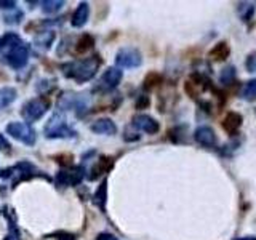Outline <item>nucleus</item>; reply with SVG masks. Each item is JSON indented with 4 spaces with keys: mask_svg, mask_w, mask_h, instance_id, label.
Returning <instances> with one entry per match:
<instances>
[{
    "mask_svg": "<svg viewBox=\"0 0 256 240\" xmlns=\"http://www.w3.org/2000/svg\"><path fill=\"white\" fill-rule=\"evenodd\" d=\"M0 52H2L4 61L10 68L18 70L26 68L29 61V45L16 32H6L0 37Z\"/></svg>",
    "mask_w": 256,
    "mask_h": 240,
    "instance_id": "f257e3e1",
    "label": "nucleus"
},
{
    "mask_svg": "<svg viewBox=\"0 0 256 240\" xmlns=\"http://www.w3.org/2000/svg\"><path fill=\"white\" fill-rule=\"evenodd\" d=\"M101 66V60L98 54L92 56V58H84V60H76L62 64V74L68 78L76 80L77 84H85L88 80H92L96 72H98Z\"/></svg>",
    "mask_w": 256,
    "mask_h": 240,
    "instance_id": "f03ea898",
    "label": "nucleus"
},
{
    "mask_svg": "<svg viewBox=\"0 0 256 240\" xmlns=\"http://www.w3.org/2000/svg\"><path fill=\"white\" fill-rule=\"evenodd\" d=\"M92 108V96L88 92H64L58 98V112L74 110L77 116L86 114V110Z\"/></svg>",
    "mask_w": 256,
    "mask_h": 240,
    "instance_id": "7ed1b4c3",
    "label": "nucleus"
},
{
    "mask_svg": "<svg viewBox=\"0 0 256 240\" xmlns=\"http://www.w3.org/2000/svg\"><path fill=\"white\" fill-rule=\"evenodd\" d=\"M45 138L48 140H72L77 136V132L69 125L66 116L62 112H54L48 118V122L44 128Z\"/></svg>",
    "mask_w": 256,
    "mask_h": 240,
    "instance_id": "20e7f679",
    "label": "nucleus"
},
{
    "mask_svg": "<svg viewBox=\"0 0 256 240\" xmlns=\"http://www.w3.org/2000/svg\"><path fill=\"white\" fill-rule=\"evenodd\" d=\"M50 106H52V102L48 98H44V96L32 98L24 102V106L21 109V116L26 120V124L37 122V120H40L48 110H50Z\"/></svg>",
    "mask_w": 256,
    "mask_h": 240,
    "instance_id": "39448f33",
    "label": "nucleus"
},
{
    "mask_svg": "<svg viewBox=\"0 0 256 240\" xmlns=\"http://www.w3.org/2000/svg\"><path fill=\"white\" fill-rule=\"evenodd\" d=\"M5 132L13 140L26 144V146H34L37 141V133L34 130V126L26 122H10L5 126Z\"/></svg>",
    "mask_w": 256,
    "mask_h": 240,
    "instance_id": "423d86ee",
    "label": "nucleus"
},
{
    "mask_svg": "<svg viewBox=\"0 0 256 240\" xmlns=\"http://www.w3.org/2000/svg\"><path fill=\"white\" fill-rule=\"evenodd\" d=\"M142 64V54L134 46H124L116 54V68L118 69H136Z\"/></svg>",
    "mask_w": 256,
    "mask_h": 240,
    "instance_id": "0eeeda50",
    "label": "nucleus"
},
{
    "mask_svg": "<svg viewBox=\"0 0 256 240\" xmlns=\"http://www.w3.org/2000/svg\"><path fill=\"white\" fill-rule=\"evenodd\" d=\"M122 78H124L122 69H118L116 66L108 68L101 74L98 84H96V90L101 92V93H109L112 90H116V88L118 86V84L122 82Z\"/></svg>",
    "mask_w": 256,
    "mask_h": 240,
    "instance_id": "6e6552de",
    "label": "nucleus"
},
{
    "mask_svg": "<svg viewBox=\"0 0 256 240\" xmlns=\"http://www.w3.org/2000/svg\"><path fill=\"white\" fill-rule=\"evenodd\" d=\"M132 126L134 130H140V132H144L148 134H156L158 133L160 130V124L154 117H150L148 114H138L132 122Z\"/></svg>",
    "mask_w": 256,
    "mask_h": 240,
    "instance_id": "1a4fd4ad",
    "label": "nucleus"
},
{
    "mask_svg": "<svg viewBox=\"0 0 256 240\" xmlns=\"http://www.w3.org/2000/svg\"><path fill=\"white\" fill-rule=\"evenodd\" d=\"M90 130L94 134H104V136H112L117 133V125L112 118L109 117H102L94 120V122L90 125Z\"/></svg>",
    "mask_w": 256,
    "mask_h": 240,
    "instance_id": "9d476101",
    "label": "nucleus"
},
{
    "mask_svg": "<svg viewBox=\"0 0 256 240\" xmlns=\"http://www.w3.org/2000/svg\"><path fill=\"white\" fill-rule=\"evenodd\" d=\"M88 18H90V5H88V2H80L78 6L76 8V12L72 13V18H70L72 28H76V29L84 28L88 22Z\"/></svg>",
    "mask_w": 256,
    "mask_h": 240,
    "instance_id": "9b49d317",
    "label": "nucleus"
},
{
    "mask_svg": "<svg viewBox=\"0 0 256 240\" xmlns=\"http://www.w3.org/2000/svg\"><path fill=\"white\" fill-rule=\"evenodd\" d=\"M194 140L200 144V146L212 148V146H214V142H216V134L213 132V128L202 125L194 132Z\"/></svg>",
    "mask_w": 256,
    "mask_h": 240,
    "instance_id": "f8f14e48",
    "label": "nucleus"
},
{
    "mask_svg": "<svg viewBox=\"0 0 256 240\" xmlns=\"http://www.w3.org/2000/svg\"><path fill=\"white\" fill-rule=\"evenodd\" d=\"M93 202L102 213H106V202H108V180L106 178L100 182L98 189H96V192H94Z\"/></svg>",
    "mask_w": 256,
    "mask_h": 240,
    "instance_id": "ddd939ff",
    "label": "nucleus"
},
{
    "mask_svg": "<svg viewBox=\"0 0 256 240\" xmlns=\"http://www.w3.org/2000/svg\"><path fill=\"white\" fill-rule=\"evenodd\" d=\"M18 98V92L14 86H2L0 88V110L12 106Z\"/></svg>",
    "mask_w": 256,
    "mask_h": 240,
    "instance_id": "4468645a",
    "label": "nucleus"
},
{
    "mask_svg": "<svg viewBox=\"0 0 256 240\" xmlns=\"http://www.w3.org/2000/svg\"><path fill=\"white\" fill-rule=\"evenodd\" d=\"M110 168H112V158H109V157H106V156H101L100 160H98V164H96V165L92 168V173H93V174L88 176V180H96L98 176H101V174H104V173H108V172L110 170Z\"/></svg>",
    "mask_w": 256,
    "mask_h": 240,
    "instance_id": "2eb2a0df",
    "label": "nucleus"
},
{
    "mask_svg": "<svg viewBox=\"0 0 256 240\" xmlns=\"http://www.w3.org/2000/svg\"><path fill=\"white\" fill-rule=\"evenodd\" d=\"M242 116L237 114V112H229V114L226 116V118H224V122H222V126H224V130H226L228 133H236L240 126H242Z\"/></svg>",
    "mask_w": 256,
    "mask_h": 240,
    "instance_id": "dca6fc26",
    "label": "nucleus"
},
{
    "mask_svg": "<svg viewBox=\"0 0 256 240\" xmlns=\"http://www.w3.org/2000/svg\"><path fill=\"white\" fill-rule=\"evenodd\" d=\"M84 178H85V168L82 165L72 166V170H69V186H77V184L82 182Z\"/></svg>",
    "mask_w": 256,
    "mask_h": 240,
    "instance_id": "f3484780",
    "label": "nucleus"
},
{
    "mask_svg": "<svg viewBox=\"0 0 256 240\" xmlns=\"http://www.w3.org/2000/svg\"><path fill=\"white\" fill-rule=\"evenodd\" d=\"M93 45H94V40H93L92 36H82L77 40V44H76V52L80 53V54L86 53Z\"/></svg>",
    "mask_w": 256,
    "mask_h": 240,
    "instance_id": "a211bd4d",
    "label": "nucleus"
},
{
    "mask_svg": "<svg viewBox=\"0 0 256 240\" xmlns=\"http://www.w3.org/2000/svg\"><path fill=\"white\" fill-rule=\"evenodd\" d=\"M62 6H64L62 0H46V2H42V12L46 14H52L60 12Z\"/></svg>",
    "mask_w": 256,
    "mask_h": 240,
    "instance_id": "6ab92c4d",
    "label": "nucleus"
},
{
    "mask_svg": "<svg viewBox=\"0 0 256 240\" xmlns=\"http://www.w3.org/2000/svg\"><path fill=\"white\" fill-rule=\"evenodd\" d=\"M53 40H54V34H53V32H48V34H46V32H44V34H40L36 38V46L42 48V50H48Z\"/></svg>",
    "mask_w": 256,
    "mask_h": 240,
    "instance_id": "aec40b11",
    "label": "nucleus"
},
{
    "mask_svg": "<svg viewBox=\"0 0 256 240\" xmlns=\"http://www.w3.org/2000/svg\"><path fill=\"white\" fill-rule=\"evenodd\" d=\"M242 98L246 101H254L256 100V78L246 82L244 90H242Z\"/></svg>",
    "mask_w": 256,
    "mask_h": 240,
    "instance_id": "412c9836",
    "label": "nucleus"
},
{
    "mask_svg": "<svg viewBox=\"0 0 256 240\" xmlns=\"http://www.w3.org/2000/svg\"><path fill=\"white\" fill-rule=\"evenodd\" d=\"M234 78H236V68L234 66H226L221 70V74H220L221 84L229 85V84L234 82Z\"/></svg>",
    "mask_w": 256,
    "mask_h": 240,
    "instance_id": "4be33fe9",
    "label": "nucleus"
},
{
    "mask_svg": "<svg viewBox=\"0 0 256 240\" xmlns=\"http://www.w3.org/2000/svg\"><path fill=\"white\" fill-rule=\"evenodd\" d=\"M210 54L213 56L214 60H226L228 56H229V46L224 42H221V44H218L213 48Z\"/></svg>",
    "mask_w": 256,
    "mask_h": 240,
    "instance_id": "5701e85b",
    "label": "nucleus"
},
{
    "mask_svg": "<svg viewBox=\"0 0 256 240\" xmlns=\"http://www.w3.org/2000/svg\"><path fill=\"white\" fill-rule=\"evenodd\" d=\"M253 13H254V5L253 4L240 5V18H242V21H250Z\"/></svg>",
    "mask_w": 256,
    "mask_h": 240,
    "instance_id": "b1692460",
    "label": "nucleus"
},
{
    "mask_svg": "<svg viewBox=\"0 0 256 240\" xmlns=\"http://www.w3.org/2000/svg\"><path fill=\"white\" fill-rule=\"evenodd\" d=\"M56 184H58V188H66L69 186V172L66 170H61L56 173Z\"/></svg>",
    "mask_w": 256,
    "mask_h": 240,
    "instance_id": "393cba45",
    "label": "nucleus"
},
{
    "mask_svg": "<svg viewBox=\"0 0 256 240\" xmlns=\"http://www.w3.org/2000/svg\"><path fill=\"white\" fill-rule=\"evenodd\" d=\"M245 66H246L248 72H256V53H252L250 56H248Z\"/></svg>",
    "mask_w": 256,
    "mask_h": 240,
    "instance_id": "a878e982",
    "label": "nucleus"
},
{
    "mask_svg": "<svg viewBox=\"0 0 256 240\" xmlns=\"http://www.w3.org/2000/svg\"><path fill=\"white\" fill-rule=\"evenodd\" d=\"M149 96L146 94H141L138 96V100H136V109H146L149 106Z\"/></svg>",
    "mask_w": 256,
    "mask_h": 240,
    "instance_id": "bb28decb",
    "label": "nucleus"
},
{
    "mask_svg": "<svg viewBox=\"0 0 256 240\" xmlns=\"http://www.w3.org/2000/svg\"><path fill=\"white\" fill-rule=\"evenodd\" d=\"M48 238H58V240H76L72 234H68V232H54V234H50Z\"/></svg>",
    "mask_w": 256,
    "mask_h": 240,
    "instance_id": "cd10ccee",
    "label": "nucleus"
},
{
    "mask_svg": "<svg viewBox=\"0 0 256 240\" xmlns=\"http://www.w3.org/2000/svg\"><path fill=\"white\" fill-rule=\"evenodd\" d=\"M160 82V76L158 74H150V76H148V78H146V88H152V86H156L157 84Z\"/></svg>",
    "mask_w": 256,
    "mask_h": 240,
    "instance_id": "c85d7f7f",
    "label": "nucleus"
},
{
    "mask_svg": "<svg viewBox=\"0 0 256 240\" xmlns=\"http://www.w3.org/2000/svg\"><path fill=\"white\" fill-rule=\"evenodd\" d=\"M0 10H16L14 0H0Z\"/></svg>",
    "mask_w": 256,
    "mask_h": 240,
    "instance_id": "c756f323",
    "label": "nucleus"
},
{
    "mask_svg": "<svg viewBox=\"0 0 256 240\" xmlns=\"http://www.w3.org/2000/svg\"><path fill=\"white\" fill-rule=\"evenodd\" d=\"M10 142H8V140L5 138V136L0 133V150H6V149H10Z\"/></svg>",
    "mask_w": 256,
    "mask_h": 240,
    "instance_id": "7c9ffc66",
    "label": "nucleus"
},
{
    "mask_svg": "<svg viewBox=\"0 0 256 240\" xmlns=\"http://www.w3.org/2000/svg\"><path fill=\"white\" fill-rule=\"evenodd\" d=\"M96 240H118L116 236L109 234V232H101V234L96 237Z\"/></svg>",
    "mask_w": 256,
    "mask_h": 240,
    "instance_id": "2f4dec72",
    "label": "nucleus"
},
{
    "mask_svg": "<svg viewBox=\"0 0 256 240\" xmlns=\"http://www.w3.org/2000/svg\"><path fill=\"white\" fill-rule=\"evenodd\" d=\"M236 240H256V237L248 236V237H238V238H236Z\"/></svg>",
    "mask_w": 256,
    "mask_h": 240,
    "instance_id": "473e14b6",
    "label": "nucleus"
}]
</instances>
